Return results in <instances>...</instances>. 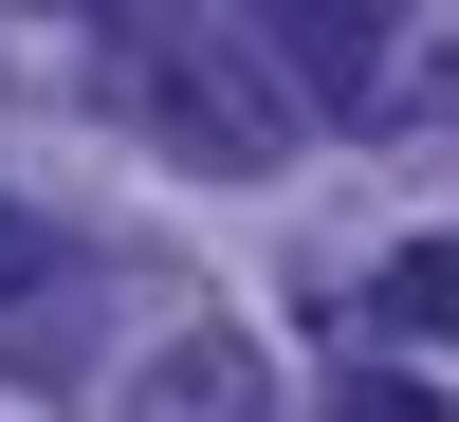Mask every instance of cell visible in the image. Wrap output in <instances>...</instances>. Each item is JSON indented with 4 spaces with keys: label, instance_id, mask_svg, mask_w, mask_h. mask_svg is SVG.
<instances>
[{
    "label": "cell",
    "instance_id": "2",
    "mask_svg": "<svg viewBox=\"0 0 459 422\" xmlns=\"http://www.w3.org/2000/svg\"><path fill=\"white\" fill-rule=\"evenodd\" d=\"M368 331H404V349H459V239H404L386 294H368Z\"/></svg>",
    "mask_w": 459,
    "mask_h": 422
},
{
    "label": "cell",
    "instance_id": "5",
    "mask_svg": "<svg viewBox=\"0 0 459 422\" xmlns=\"http://www.w3.org/2000/svg\"><path fill=\"white\" fill-rule=\"evenodd\" d=\"M74 19H129V0H74Z\"/></svg>",
    "mask_w": 459,
    "mask_h": 422
},
{
    "label": "cell",
    "instance_id": "4",
    "mask_svg": "<svg viewBox=\"0 0 459 422\" xmlns=\"http://www.w3.org/2000/svg\"><path fill=\"white\" fill-rule=\"evenodd\" d=\"M19 276H37V220H19V202H0V294H19Z\"/></svg>",
    "mask_w": 459,
    "mask_h": 422
},
{
    "label": "cell",
    "instance_id": "1",
    "mask_svg": "<svg viewBox=\"0 0 459 422\" xmlns=\"http://www.w3.org/2000/svg\"><path fill=\"white\" fill-rule=\"evenodd\" d=\"M110 110L166 129L184 166H276L294 147V92L257 73V37L239 19H184V0H129V19H110Z\"/></svg>",
    "mask_w": 459,
    "mask_h": 422
},
{
    "label": "cell",
    "instance_id": "3",
    "mask_svg": "<svg viewBox=\"0 0 459 422\" xmlns=\"http://www.w3.org/2000/svg\"><path fill=\"white\" fill-rule=\"evenodd\" d=\"M331 422H441V386H386L368 367V386H331Z\"/></svg>",
    "mask_w": 459,
    "mask_h": 422
},
{
    "label": "cell",
    "instance_id": "6",
    "mask_svg": "<svg viewBox=\"0 0 459 422\" xmlns=\"http://www.w3.org/2000/svg\"><path fill=\"white\" fill-rule=\"evenodd\" d=\"M386 19H404V0H386Z\"/></svg>",
    "mask_w": 459,
    "mask_h": 422
}]
</instances>
